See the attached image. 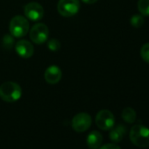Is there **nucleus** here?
Here are the masks:
<instances>
[{
    "label": "nucleus",
    "instance_id": "nucleus-13",
    "mask_svg": "<svg viewBox=\"0 0 149 149\" xmlns=\"http://www.w3.org/2000/svg\"><path fill=\"white\" fill-rule=\"evenodd\" d=\"M121 117H122V118L124 119V121H125L126 123H128V124H132V123L135 122L136 118H137V115H136L135 111H134L132 108H131V107H126V108H125V109L122 111Z\"/></svg>",
    "mask_w": 149,
    "mask_h": 149
},
{
    "label": "nucleus",
    "instance_id": "nucleus-2",
    "mask_svg": "<svg viewBox=\"0 0 149 149\" xmlns=\"http://www.w3.org/2000/svg\"><path fill=\"white\" fill-rule=\"evenodd\" d=\"M22 96L21 87L13 82H6L0 86V98L7 103H14Z\"/></svg>",
    "mask_w": 149,
    "mask_h": 149
},
{
    "label": "nucleus",
    "instance_id": "nucleus-4",
    "mask_svg": "<svg viewBox=\"0 0 149 149\" xmlns=\"http://www.w3.org/2000/svg\"><path fill=\"white\" fill-rule=\"evenodd\" d=\"M80 9L78 0H59L57 5L58 13L63 17H72L76 15Z\"/></svg>",
    "mask_w": 149,
    "mask_h": 149
},
{
    "label": "nucleus",
    "instance_id": "nucleus-11",
    "mask_svg": "<svg viewBox=\"0 0 149 149\" xmlns=\"http://www.w3.org/2000/svg\"><path fill=\"white\" fill-rule=\"evenodd\" d=\"M103 142V136L97 131H92L89 133L86 139V143L91 149H98Z\"/></svg>",
    "mask_w": 149,
    "mask_h": 149
},
{
    "label": "nucleus",
    "instance_id": "nucleus-9",
    "mask_svg": "<svg viewBox=\"0 0 149 149\" xmlns=\"http://www.w3.org/2000/svg\"><path fill=\"white\" fill-rule=\"evenodd\" d=\"M15 50L17 54L22 58H30L33 54V46L31 42L26 40L18 41L15 45Z\"/></svg>",
    "mask_w": 149,
    "mask_h": 149
},
{
    "label": "nucleus",
    "instance_id": "nucleus-15",
    "mask_svg": "<svg viewBox=\"0 0 149 149\" xmlns=\"http://www.w3.org/2000/svg\"><path fill=\"white\" fill-rule=\"evenodd\" d=\"M144 17L141 14H134L130 19V24L134 28H140L144 25Z\"/></svg>",
    "mask_w": 149,
    "mask_h": 149
},
{
    "label": "nucleus",
    "instance_id": "nucleus-6",
    "mask_svg": "<svg viewBox=\"0 0 149 149\" xmlns=\"http://www.w3.org/2000/svg\"><path fill=\"white\" fill-rule=\"evenodd\" d=\"M91 123L92 119L90 114L86 112H80L72 118L71 126L74 132H84L91 127Z\"/></svg>",
    "mask_w": 149,
    "mask_h": 149
},
{
    "label": "nucleus",
    "instance_id": "nucleus-16",
    "mask_svg": "<svg viewBox=\"0 0 149 149\" xmlns=\"http://www.w3.org/2000/svg\"><path fill=\"white\" fill-rule=\"evenodd\" d=\"M140 56L145 62L149 64V42L142 46L140 49Z\"/></svg>",
    "mask_w": 149,
    "mask_h": 149
},
{
    "label": "nucleus",
    "instance_id": "nucleus-17",
    "mask_svg": "<svg viewBox=\"0 0 149 149\" xmlns=\"http://www.w3.org/2000/svg\"><path fill=\"white\" fill-rule=\"evenodd\" d=\"M47 48L52 52L59 51L61 48V43L56 39H51L50 40L47 41Z\"/></svg>",
    "mask_w": 149,
    "mask_h": 149
},
{
    "label": "nucleus",
    "instance_id": "nucleus-18",
    "mask_svg": "<svg viewBox=\"0 0 149 149\" xmlns=\"http://www.w3.org/2000/svg\"><path fill=\"white\" fill-rule=\"evenodd\" d=\"M98 149H121L119 146L113 144V143H108L104 146H101Z\"/></svg>",
    "mask_w": 149,
    "mask_h": 149
},
{
    "label": "nucleus",
    "instance_id": "nucleus-8",
    "mask_svg": "<svg viewBox=\"0 0 149 149\" xmlns=\"http://www.w3.org/2000/svg\"><path fill=\"white\" fill-rule=\"evenodd\" d=\"M25 15L27 19L32 21H38L40 20L44 16V9L37 2H31L28 3L24 9Z\"/></svg>",
    "mask_w": 149,
    "mask_h": 149
},
{
    "label": "nucleus",
    "instance_id": "nucleus-12",
    "mask_svg": "<svg viewBox=\"0 0 149 149\" xmlns=\"http://www.w3.org/2000/svg\"><path fill=\"white\" fill-rule=\"evenodd\" d=\"M125 132H126V128L122 125H118L111 129L109 137L111 141H113L115 143H118L123 139Z\"/></svg>",
    "mask_w": 149,
    "mask_h": 149
},
{
    "label": "nucleus",
    "instance_id": "nucleus-19",
    "mask_svg": "<svg viewBox=\"0 0 149 149\" xmlns=\"http://www.w3.org/2000/svg\"><path fill=\"white\" fill-rule=\"evenodd\" d=\"M82 1L85 4H89V5H91V4H95L97 3L98 0H82Z\"/></svg>",
    "mask_w": 149,
    "mask_h": 149
},
{
    "label": "nucleus",
    "instance_id": "nucleus-10",
    "mask_svg": "<svg viewBox=\"0 0 149 149\" xmlns=\"http://www.w3.org/2000/svg\"><path fill=\"white\" fill-rule=\"evenodd\" d=\"M61 76L62 73L61 68L54 65L48 67L44 74L45 80L49 84H56L57 83H59L61 79Z\"/></svg>",
    "mask_w": 149,
    "mask_h": 149
},
{
    "label": "nucleus",
    "instance_id": "nucleus-7",
    "mask_svg": "<svg viewBox=\"0 0 149 149\" xmlns=\"http://www.w3.org/2000/svg\"><path fill=\"white\" fill-rule=\"evenodd\" d=\"M49 36L48 27L43 23L35 24L30 30V38L32 41L37 45L45 43Z\"/></svg>",
    "mask_w": 149,
    "mask_h": 149
},
{
    "label": "nucleus",
    "instance_id": "nucleus-1",
    "mask_svg": "<svg viewBox=\"0 0 149 149\" xmlns=\"http://www.w3.org/2000/svg\"><path fill=\"white\" fill-rule=\"evenodd\" d=\"M130 140L132 143L141 148L149 146V128L142 125H135L130 131Z\"/></svg>",
    "mask_w": 149,
    "mask_h": 149
},
{
    "label": "nucleus",
    "instance_id": "nucleus-5",
    "mask_svg": "<svg viewBox=\"0 0 149 149\" xmlns=\"http://www.w3.org/2000/svg\"><path fill=\"white\" fill-rule=\"evenodd\" d=\"M95 121L99 129L109 131L115 125V117L109 110H101L97 112Z\"/></svg>",
    "mask_w": 149,
    "mask_h": 149
},
{
    "label": "nucleus",
    "instance_id": "nucleus-3",
    "mask_svg": "<svg viewBox=\"0 0 149 149\" xmlns=\"http://www.w3.org/2000/svg\"><path fill=\"white\" fill-rule=\"evenodd\" d=\"M29 22L28 20L20 15L15 16L12 19L9 25V29L12 36L15 38H21L26 35L29 32Z\"/></svg>",
    "mask_w": 149,
    "mask_h": 149
},
{
    "label": "nucleus",
    "instance_id": "nucleus-14",
    "mask_svg": "<svg viewBox=\"0 0 149 149\" xmlns=\"http://www.w3.org/2000/svg\"><path fill=\"white\" fill-rule=\"evenodd\" d=\"M138 10L142 16L149 17V0H139Z\"/></svg>",
    "mask_w": 149,
    "mask_h": 149
}]
</instances>
